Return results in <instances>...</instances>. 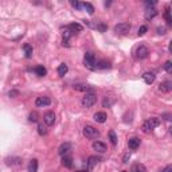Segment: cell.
Here are the masks:
<instances>
[{
  "mask_svg": "<svg viewBox=\"0 0 172 172\" xmlns=\"http://www.w3.org/2000/svg\"><path fill=\"white\" fill-rule=\"evenodd\" d=\"M97 102V96L93 93H86L85 97L82 98V106L84 108H92V106Z\"/></svg>",
  "mask_w": 172,
  "mask_h": 172,
  "instance_id": "cell-2",
  "label": "cell"
},
{
  "mask_svg": "<svg viewBox=\"0 0 172 172\" xmlns=\"http://www.w3.org/2000/svg\"><path fill=\"white\" fill-rule=\"evenodd\" d=\"M82 8L88 11V14H90V15L94 14V7L90 3H82Z\"/></svg>",
  "mask_w": 172,
  "mask_h": 172,
  "instance_id": "cell-28",
  "label": "cell"
},
{
  "mask_svg": "<svg viewBox=\"0 0 172 172\" xmlns=\"http://www.w3.org/2000/svg\"><path fill=\"white\" fill-rule=\"evenodd\" d=\"M75 172H88V171H84V170H79V171H75Z\"/></svg>",
  "mask_w": 172,
  "mask_h": 172,
  "instance_id": "cell-42",
  "label": "cell"
},
{
  "mask_svg": "<svg viewBox=\"0 0 172 172\" xmlns=\"http://www.w3.org/2000/svg\"><path fill=\"white\" fill-rule=\"evenodd\" d=\"M147 124L149 125L151 129H155V128H157V126L160 125V118H157V117H151L149 120H147Z\"/></svg>",
  "mask_w": 172,
  "mask_h": 172,
  "instance_id": "cell-14",
  "label": "cell"
},
{
  "mask_svg": "<svg viewBox=\"0 0 172 172\" xmlns=\"http://www.w3.org/2000/svg\"><path fill=\"white\" fill-rule=\"evenodd\" d=\"M112 104H113V100H112V98H109V97H106L105 100H104V102H102L104 108H110V106H112Z\"/></svg>",
  "mask_w": 172,
  "mask_h": 172,
  "instance_id": "cell-31",
  "label": "cell"
},
{
  "mask_svg": "<svg viewBox=\"0 0 172 172\" xmlns=\"http://www.w3.org/2000/svg\"><path fill=\"white\" fill-rule=\"evenodd\" d=\"M110 62L106 59H102V61H98V62L96 63V69H110Z\"/></svg>",
  "mask_w": 172,
  "mask_h": 172,
  "instance_id": "cell-18",
  "label": "cell"
},
{
  "mask_svg": "<svg viewBox=\"0 0 172 172\" xmlns=\"http://www.w3.org/2000/svg\"><path fill=\"white\" fill-rule=\"evenodd\" d=\"M43 122L46 124L47 126H51L55 124V113L54 112H47L44 113L43 116Z\"/></svg>",
  "mask_w": 172,
  "mask_h": 172,
  "instance_id": "cell-7",
  "label": "cell"
},
{
  "mask_svg": "<svg viewBox=\"0 0 172 172\" xmlns=\"http://www.w3.org/2000/svg\"><path fill=\"white\" fill-rule=\"evenodd\" d=\"M38 133L40 134V136H46L47 134V125L43 124V122L38 124Z\"/></svg>",
  "mask_w": 172,
  "mask_h": 172,
  "instance_id": "cell-22",
  "label": "cell"
},
{
  "mask_svg": "<svg viewBox=\"0 0 172 172\" xmlns=\"http://www.w3.org/2000/svg\"><path fill=\"white\" fill-rule=\"evenodd\" d=\"M161 172H172V165H171V164L167 165L164 170H161Z\"/></svg>",
  "mask_w": 172,
  "mask_h": 172,
  "instance_id": "cell-39",
  "label": "cell"
},
{
  "mask_svg": "<svg viewBox=\"0 0 172 172\" xmlns=\"http://www.w3.org/2000/svg\"><path fill=\"white\" fill-rule=\"evenodd\" d=\"M51 104V98L47 97V96H43V97H38L35 100V105L38 108H43V106H48Z\"/></svg>",
  "mask_w": 172,
  "mask_h": 172,
  "instance_id": "cell-6",
  "label": "cell"
},
{
  "mask_svg": "<svg viewBox=\"0 0 172 172\" xmlns=\"http://www.w3.org/2000/svg\"><path fill=\"white\" fill-rule=\"evenodd\" d=\"M23 50H24V54H26V58H31V57H32V47L30 46V44H28V43L24 44Z\"/></svg>",
  "mask_w": 172,
  "mask_h": 172,
  "instance_id": "cell-25",
  "label": "cell"
},
{
  "mask_svg": "<svg viewBox=\"0 0 172 172\" xmlns=\"http://www.w3.org/2000/svg\"><path fill=\"white\" fill-rule=\"evenodd\" d=\"M164 117H165V120H167V121H170V120H171V114H164Z\"/></svg>",
  "mask_w": 172,
  "mask_h": 172,
  "instance_id": "cell-41",
  "label": "cell"
},
{
  "mask_svg": "<svg viewBox=\"0 0 172 172\" xmlns=\"http://www.w3.org/2000/svg\"><path fill=\"white\" fill-rule=\"evenodd\" d=\"M159 90H160L161 93H170L172 90V82L171 81H164V82H161L159 85Z\"/></svg>",
  "mask_w": 172,
  "mask_h": 172,
  "instance_id": "cell-10",
  "label": "cell"
},
{
  "mask_svg": "<svg viewBox=\"0 0 172 172\" xmlns=\"http://www.w3.org/2000/svg\"><path fill=\"white\" fill-rule=\"evenodd\" d=\"M122 172H126V171H122Z\"/></svg>",
  "mask_w": 172,
  "mask_h": 172,
  "instance_id": "cell-43",
  "label": "cell"
},
{
  "mask_svg": "<svg viewBox=\"0 0 172 172\" xmlns=\"http://www.w3.org/2000/svg\"><path fill=\"white\" fill-rule=\"evenodd\" d=\"M129 157H130V153L128 152V153H126L125 156H124V163H128V159H129Z\"/></svg>",
  "mask_w": 172,
  "mask_h": 172,
  "instance_id": "cell-40",
  "label": "cell"
},
{
  "mask_svg": "<svg viewBox=\"0 0 172 172\" xmlns=\"http://www.w3.org/2000/svg\"><path fill=\"white\" fill-rule=\"evenodd\" d=\"M71 151V144L70 143H63V144H61V147L58 148V153L61 156H66V153H69Z\"/></svg>",
  "mask_w": 172,
  "mask_h": 172,
  "instance_id": "cell-8",
  "label": "cell"
},
{
  "mask_svg": "<svg viewBox=\"0 0 172 172\" xmlns=\"http://www.w3.org/2000/svg\"><path fill=\"white\" fill-rule=\"evenodd\" d=\"M38 113H36V112H31L30 113V116H28V121H30V122H36V121H38Z\"/></svg>",
  "mask_w": 172,
  "mask_h": 172,
  "instance_id": "cell-30",
  "label": "cell"
},
{
  "mask_svg": "<svg viewBox=\"0 0 172 172\" xmlns=\"http://www.w3.org/2000/svg\"><path fill=\"white\" fill-rule=\"evenodd\" d=\"M132 172H147V170H145V167L143 165V164L137 163V164H134V165H133Z\"/></svg>",
  "mask_w": 172,
  "mask_h": 172,
  "instance_id": "cell-29",
  "label": "cell"
},
{
  "mask_svg": "<svg viewBox=\"0 0 172 172\" xmlns=\"http://www.w3.org/2000/svg\"><path fill=\"white\" fill-rule=\"evenodd\" d=\"M84 134L88 138H90V140H93V138H97L98 136H100V132L94 128V126L92 125H86L84 128Z\"/></svg>",
  "mask_w": 172,
  "mask_h": 172,
  "instance_id": "cell-4",
  "label": "cell"
},
{
  "mask_svg": "<svg viewBox=\"0 0 172 172\" xmlns=\"http://www.w3.org/2000/svg\"><path fill=\"white\" fill-rule=\"evenodd\" d=\"M71 6L75 10H82V3H79V2H71Z\"/></svg>",
  "mask_w": 172,
  "mask_h": 172,
  "instance_id": "cell-34",
  "label": "cell"
},
{
  "mask_svg": "<svg viewBox=\"0 0 172 172\" xmlns=\"http://www.w3.org/2000/svg\"><path fill=\"white\" fill-rule=\"evenodd\" d=\"M164 19H165L167 24H168V26H171V24H172V18H171V10H170V7H167L165 11H164Z\"/></svg>",
  "mask_w": 172,
  "mask_h": 172,
  "instance_id": "cell-24",
  "label": "cell"
},
{
  "mask_svg": "<svg viewBox=\"0 0 172 172\" xmlns=\"http://www.w3.org/2000/svg\"><path fill=\"white\" fill-rule=\"evenodd\" d=\"M74 89L78 90V92H92V88H89V86L86 85H74Z\"/></svg>",
  "mask_w": 172,
  "mask_h": 172,
  "instance_id": "cell-26",
  "label": "cell"
},
{
  "mask_svg": "<svg viewBox=\"0 0 172 172\" xmlns=\"http://www.w3.org/2000/svg\"><path fill=\"white\" fill-rule=\"evenodd\" d=\"M157 16V11L155 10V8H148V10L145 11V19L147 20H151L153 18H156Z\"/></svg>",
  "mask_w": 172,
  "mask_h": 172,
  "instance_id": "cell-17",
  "label": "cell"
},
{
  "mask_svg": "<svg viewBox=\"0 0 172 172\" xmlns=\"http://www.w3.org/2000/svg\"><path fill=\"white\" fill-rule=\"evenodd\" d=\"M143 132H144V133H151V132H152V129L149 128V125L147 124V121L144 122V125H143Z\"/></svg>",
  "mask_w": 172,
  "mask_h": 172,
  "instance_id": "cell-33",
  "label": "cell"
},
{
  "mask_svg": "<svg viewBox=\"0 0 172 172\" xmlns=\"http://www.w3.org/2000/svg\"><path fill=\"white\" fill-rule=\"evenodd\" d=\"M147 31H148V27H147V26H141L140 28H138V35H144Z\"/></svg>",
  "mask_w": 172,
  "mask_h": 172,
  "instance_id": "cell-35",
  "label": "cell"
},
{
  "mask_svg": "<svg viewBox=\"0 0 172 172\" xmlns=\"http://www.w3.org/2000/svg\"><path fill=\"white\" fill-rule=\"evenodd\" d=\"M20 159H12V161H7L8 165H14V164H19Z\"/></svg>",
  "mask_w": 172,
  "mask_h": 172,
  "instance_id": "cell-37",
  "label": "cell"
},
{
  "mask_svg": "<svg viewBox=\"0 0 172 172\" xmlns=\"http://www.w3.org/2000/svg\"><path fill=\"white\" fill-rule=\"evenodd\" d=\"M149 55V50H148V47H145V46H138L136 48V51H134V57H136L137 59H145Z\"/></svg>",
  "mask_w": 172,
  "mask_h": 172,
  "instance_id": "cell-5",
  "label": "cell"
},
{
  "mask_svg": "<svg viewBox=\"0 0 172 172\" xmlns=\"http://www.w3.org/2000/svg\"><path fill=\"white\" fill-rule=\"evenodd\" d=\"M109 140L112 143V145H117V134L114 130H110L109 132Z\"/></svg>",
  "mask_w": 172,
  "mask_h": 172,
  "instance_id": "cell-27",
  "label": "cell"
},
{
  "mask_svg": "<svg viewBox=\"0 0 172 172\" xmlns=\"http://www.w3.org/2000/svg\"><path fill=\"white\" fill-rule=\"evenodd\" d=\"M157 34L159 35H164L165 34V27H159L157 28Z\"/></svg>",
  "mask_w": 172,
  "mask_h": 172,
  "instance_id": "cell-38",
  "label": "cell"
},
{
  "mask_svg": "<svg viewBox=\"0 0 172 172\" xmlns=\"http://www.w3.org/2000/svg\"><path fill=\"white\" fill-rule=\"evenodd\" d=\"M93 149L97 151L98 153H105L106 152V144H104V143H101V141H94Z\"/></svg>",
  "mask_w": 172,
  "mask_h": 172,
  "instance_id": "cell-11",
  "label": "cell"
},
{
  "mask_svg": "<svg viewBox=\"0 0 172 172\" xmlns=\"http://www.w3.org/2000/svg\"><path fill=\"white\" fill-rule=\"evenodd\" d=\"M143 79L145 81L147 85H152L155 82V79H156V75H155V73H151V71H147L143 74Z\"/></svg>",
  "mask_w": 172,
  "mask_h": 172,
  "instance_id": "cell-9",
  "label": "cell"
},
{
  "mask_svg": "<svg viewBox=\"0 0 172 172\" xmlns=\"http://www.w3.org/2000/svg\"><path fill=\"white\" fill-rule=\"evenodd\" d=\"M140 138H137V137H132V138H129V141H128V145H129V148L130 149H137L138 147H140Z\"/></svg>",
  "mask_w": 172,
  "mask_h": 172,
  "instance_id": "cell-15",
  "label": "cell"
},
{
  "mask_svg": "<svg viewBox=\"0 0 172 172\" xmlns=\"http://www.w3.org/2000/svg\"><path fill=\"white\" fill-rule=\"evenodd\" d=\"M8 96L12 97V98H15V97H18V96H19V92H18V90H11V92L8 93Z\"/></svg>",
  "mask_w": 172,
  "mask_h": 172,
  "instance_id": "cell-36",
  "label": "cell"
},
{
  "mask_svg": "<svg viewBox=\"0 0 172 172\" xmlns=\"http://www.w3.org/2000/svg\"><path fill=\"white\" fill-rule=\"evenodd\" d=\"M62 165L66 167V168H71V167H73V159L70 156H63V159H62Z\"/></svg>",
  "mask_w": 172,
  "mask_h": 172,
  "instance_id": "cell-21",
  "label": "cell"
},
{
  "mask_svg": "<svg viewBox=\"0 0 172 172\" xmlns=\"http://www.w3.org/2000/svg\"><path fill=\"white\" fill-rule=\"evenodd\" d=\"M96 57H94L93 52H86L85 57H84V65L89 70H96Z\"/></svg>",
  "mask_w": 172,
  "mask_h": 172,
  "instance_id": "cell-1",
  "label": "cell"
},
{
  "mask_svg": "<svg viewBox=\"0 0 172 172\" xmlns=\"http://www.w3.org/2000/svg\"><path fill=\"white\" fill-rule=\"evenodd\" d=\"M129 30H130V24L126 23V22L118 23V24L114 26V32H116L117 35H125V34L129 32Z\"/></svg>",
  "mask_w": 172,
  "mask_h": 172,
  "instance_id": "cell-3",
  "label": "cell"
},
{
  "mask_svg": "<svg viewBox=\"0 0 172 172\" xmlns=\"http://www.w3.org/2000/svg\"><path fill=\"white\" fill-rule=\"evenodd\" d=\"M28 172H38V160L32 159L28 164Z\"/></svg>",
  "mask_w": 172,
  "mask_h": 172,
  "instance_id": "cell-20",
  "label": "cell"
},
{
  "mask_svg": "<svg viewBox=\"0 0 172 172\" xmlns=\"http://www.w3.org/2000/svg\"><path fill=\"white\" fill-rule=\"evenodd\" d=\"M98 161H100V159H98L97 156H90V157L88 159V170H89V171L93 170L94 167L97 165Z\"/></svg>",
  "mask_w": 172,
  "mask_h": 172,
  "instance_id": "cell-16",
  "label": "cell"
},
{
  "mask_svg": "<svg viewBox=\"0 0 172 172\" xmlns=\"http://www.w3.org/2000/svg\"><path fill=\"white\" fill-rule=\"evenodd\" d=\"M57 71H58V75H61V77L66 75V74H67V71H69V67H67V65H66V63H62V65H59V66H58V69H57Z\"/></svg>",
  "mask_w": 172,
  "mask_h": 172,
  "instance_id": "cell-19",
  "label": "cell"
},
{
  "mask_svg": "<svg viewBox=\"0 0 172 172\" xmlns=\"http://www.w3.org/2000/svg\"><path fill=\"white\" fill-rule=\"evenodd\" d=\"M35 74L38 75V77H44V75L47 74L46 67H43V66H36V67H35Z\"/></svg>",
  "mask_w": 172,
  "mask_h": 172,
  "instance_id": "cell-23",
  "label": "cell"
},
{
  "mask_svg": "<svg viewBox=\"0 0 172 172\" xmlns=\"http://www.w3.org/2000/svg\"><path fill=\"white\" fill-rule=\"evenodd\" d=\"M163 67H164V70L167 73H172V62H171V61H167Z\"/></svg>",
  "mask_w": 172,
  "mask_h": 172,
  "instance_id": "cell-32",
  "label": "cell"
},
{
  "mask_svg": "<svg viewBox=\"0 0 172 172\" xmlns=\"http://www.w3.org/2000/svg\"><path fill=\"white\" fill-rule=\"evenodd\" d=\"M93 118H94V121H96V122L104 124V122L106 121V118H108V116H106L105 112H97V113L93 116Z\"/></svg>",
  "mask_w": 172,
  "mask_h": 172,
  "instance_id": "cell-12",
  "label": "cell"
},
{
  "mask_svg": "<svg viewBox=\"0 0 172 172\" xmlns=\"http://www.w3.org/2000/svg\"><path fill=\"white\" fill-rule=\"evenodd\" d=\"M66 30H69L70 32H81L84 30V27H82V24H79V23H70L66 27Z\"/></svg>",
  "mask_w": 172,
  "mask_h": 172,
  "instance_id": "cell-13",
  "label": "cell"
}]
</instances>
